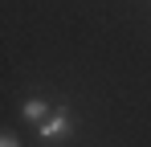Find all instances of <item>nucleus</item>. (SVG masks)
I'll use <instances>...</instances> for the list:
<instances>
[{
	"label": "nucleus",
	"mask_w": 151,
	"mask_h": 147,
	"mask_svg": "<svg viewBox=\"0 0 151 147\" xmlns=\"http://www.w3.org/2000/svg\"><path fill=\"white\" fill-rule=\"evenodd\" d=\"M74 131V119L65 115V110H57V115H49V119H41V127H37V139L41 143H57L61 135H70Z\"/></svg>",
	"instance_id": "obj_1"
},
{
	"label": "nucleus",
	"mask_w": 151,
	"mask_h": 147,
	"mask_svg": "<svg viewBox=\"0 0 151 147\" xmlns=\"http://www.w3.org/2000/svg\"><path fill=\"white\" fill-rule=\"evenodd\" d=\"M21 115H25L29 122H41V119H49V102H45V98H25Z\"/></svg>",
	"instance_id": "obj_2"
},
{
	"label": "nucleus",
	"mask_w": 151,
	"mask_h": 147,
	"mask_svg": "<svg viewBox=\"0 0 151 147\" xmlns=\"http://www.w3.org/2000/svg\"><path fill=\"white\" fill-rule=\"evenodd\" d=\"M17 143H21V139H17L12 131H0V147H17Z\"/></svg>",
	"instance_id": "obj_3"
}]
</instances>
